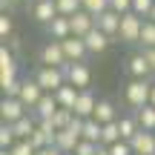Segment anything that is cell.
I'll return each instance as SVG.
<instances>
[{
	"mask_svg": "<svg viewBox=\"0 0 155 155\" xmlns=\"http://www.w3.org/2000/svg\"><path fill=\"white\" fill-rule=\"evenodd\" d=\"M92 118H95V121H101V124L118 121V109H115V104H112L109 98H101L98 106H95V112H92Z\"/></svg>",
	"mask_w": 155,
	"mask_h": 155,
	"instance_id": "19",
	"label": "cell"
},
{
	"mask_svg": "<svg viewBox=\"0 0 155 155\" xmlns=\"http://www.w3.org/2000/svg\"><path fill=\"white\" fill-rule=\"evenodd\" d=\"M141 52L147 55V61H150V66H152V72H155V46H152V49H141Z\"/></svg>",
	"mask_w": 155,
	"mask_h": 155,
	"instance_id": "38",
	"label": "cell"
},
{
	"mask_svg": "<svg viewBox=\"0 0 155 155\" xmlns=\"http://www.w3.org/2000/svg\"><path fill=\"white\" fill-rule=\"evenodd\" d=\"M17 81V61H15V49L9 46H0V86H12Z\"/></svg>",
	"mask_w": 155,
	"mask_h": 155,
	"instance_id": "4",
	"label": "cell"
},
{
	"mask_svg": "<svg viewBox=\"0 0 155 155\" xmlns=\"http://www.w3.org/2000/svg\"><path fill=\"white\" fill-rule=\"evenodd\" d=\"M83 9H86L89 15H95V17H98L101 12H106V9H109V0H83Z\"/></svg>",
	"mask_w": 155,
	"mask_h": 155,
	"instance_id": "32",
	"label": "cell"
},
{
	"mask_svg": "<svg viewBox=\"0 0 155 155\" xmlns=\"http://www.w3.org/2000/svg\"><path fill=\"white\" fill-rule=\"evenodd\" d=\"M12 155H38V150H35V144L29 138H20L15 147H12Z\"/></svg>",
	"mask_w": 155,
	"mask_h": 155,
	"instance_id": "31",
	"label": "cell"
},
{
	"mask_svg": "<svg viewBox=\"0 0 155 155\" xmlns=\"http://www.w3.org/2000/svg\"><path fill=\"white\" fill-rule=\"evenodd\" d=\"M40 63H43V66H63V69L69 66L61 40H49V43H43V49H40Z\"/></svg>",
	"mask_w": 155,
	"mask_h": 155,
	"instance_id": "5",
	"label": "cell"
},
{
	"mask_svg": "<svg viewBox=\"0 0 155 155\" xmlns=\"http://www.w3.org/2000/svg\"><path fill=\"white\" fill-rule=\"evenodd\" d=\"M78 95H81V89H78V86H72V83H63V86L55 92V98H58V104H61L63 109H75Z\"/></svg>",
	"mask_w": 155,
	"mask_h": 155,
	"instance_id": "21",
	"label": "cell"
},
{
	"mask_svg": "<svg viewBox=\"0 0 155 155\" xmlns=\"http://www.w3.org/2000/svg\"><path fill=\"white\" fill-rule=\"evenodd\" d=\"M66 83H72V86H78V89H89L92 72H89L86 61H83V63H69V66H66Z\"/></svg>",
	"mask_w": 155,
	"mask_h": 155,
	"instance_id": "8",
	"label": "cell"
},
{
	"mask_svg": "<svg viewBox=\"0 0 155 155\" xmlns=\"http://www.w3.org/2000/svg\"><path fill=\"white\" fill-rule=\"evenodd\" d=\"M17 3H20V0H0V9H3V12H12Z\"/></svg>",
	"mask_w": 155,
	"mask_h": 155,
	"instance_id": "39",
	"label": "cell"
},
{
	"mask_svg": "<svg viewBox=\"0 0 155 155\" xmlns=\"http://www.w3.org/2000/svg\"><path fill=\"white\" fill-rule=\"evenodd\" d=\"M69 23H72V35H78V38H86V35L98 26V23H95V15H89L86 9L75 12V15L69 17Z\"/></svg>",
	"mask_w": 155,
	"mask_h": 155,
	"instance_id": "11",
	"label": "cell"
},
{
	"mask_svg": "<svg viewBox=\"0 0 155 155\" xmlns=\"http://www.w3.org/2000/svg\"><path fill=\"white\" fill-rule=\"evenodd\" d=\"M0 155H12V150H0Z\"/></svg>",
	"mask_w": 155,
	"mask_h": 155,
	"instance_id": "43",
	"label": "cell"
},
{
	"mask_svg": "<svg viewBox=\"0 0 155 155\" xmlns=\"http://www.w3.org/2000/svg\"><path fill=\"white\" fill-rule=\"evenodd\" d=\"M150 20H155V6H152V12H150Z\"/></svg>",
	"mask_w": 155,
	"mask_h": 155,
	"instance_id": "42",
	"label": "cell"
},
{
	"mask_svg": "<svg viewBox=\"0 0 155 155\" xmlns=\"http://www.w3.org/2000/svg\"><path fill=\"white\" fill-rule=\"evenodd\" d=\"M83 40H86V49H89V55H104V52H106V46H109V43H115V40H112L106 32H101L98 26H95V29H92V32H89Z\"/></svg>",
	"mask_w": 155,
	"mask_h": 155,
	"instance_id": "14",
	"label": "cell"
},
{
	"mask_svg": "<svg viewBox=\"0 0 155 155\" xmlns=\"http://www.w3.org/2000/svg\"><path fill=\"white\" fill-rule=\"evenodd\" d=\"M12 35H15V20H12L9 12H3V15H0V38L9 40Z\"/></svg>",
	"mask_w": 155,
	"mask_h": 155,
	"instance_id": "30",
	"label": "cell"
},
{
	"mask_svg": "<svg viewBox=\"0 0 155 155\" xmlns=\"http://www.w3.org/2000/svg\"><path fill=\"white\" fill-rule=\"evenodd\" d=\"M150 95H152V81L150 78H132L127 83V89H124V101L132 106V112L150 104Z\"/></svg>",
	"mask_w": 155,
	"mask_h": 155,
	"instance_id": "1",
	"label": "cell"
},
{
	"mask_svg": "<svg viewBox=\"0 0 155 155\" xmlns=\"http://www.w3.org/2000/svg\"><path fill=\"white\" fill-rule=\"evenodd\" d=\"M109 9H115L118 15H127L132 12V0H109Z\"/></svg>",
	"mask_w": 155,
	"mask_h": 155,
	"instance_id": "36",
	"label": "cell"
},
{
	"mask_svg": "<svg viewBox=\"0 0 155 155\" xmlns=\"http://www.w3.org/2000/svg\"><path fill=\"white\" fill-rule=\"evenodd\" d=\"M95 23H98V29H101V32H106L112 40H118V32H121V15H118L115 9L101 12V15L95 17Z\"/></svg>",
	"mask_w": 155,
	"mask_h": 155,
	"instance_id": "9",
	"label": "cell"
},
{
	"mask_svg": "<svg viewBox=\"0 0 155 155\" xmlns=\"http://www.w3.org/2000/svg\"><path fill=\"white\" fill-rule=\"evenodd\" d=\"M150 104L155 106V83H152V95H150Z\"/></svg>",
	"mask_w": 155,
	"mask_h": 155,
	"instance_id": "41",
	"label": "cell"
},
{
	"mask_svg": "<svg viewBox=\"0 0 155 155\" xmlns=\"http://www.w3.org/2000/svg\"><path fill=\"white\" fill-rule=\"evenodd\" d=\"M58 15H61V12H58V3H55V0H38V3H32V17L40 23V26L52 23Z\"/></svg>",
	"mask_w": 155,
	"mask_h": 155,
	"instance_id": "10",
	"label": "cell"
},
{
	"mask_svg": "<svg viewBox=\"0 0 155 155\" xmlns=\"http://www.w3.org/2000/svg\"><path fill=\"white\" fill-rule=\"evenodd\" d=\"M98 101H101V98H95L92 89H81V95H78L72 112H75L78 118H92V112H95V106H98Z\"/></svg>",
	"mask_w": 155,
	"mask_h": 155,
	"instance_id": "13",
	"label": "cell"
},
{
	"mask_svg": "<svg viewBox=\"0 0 155 155\" xmlns=\"http://www.w3.org/2000/svg\"><path fill=\"white\" fill-rule=\"evenodd\" d=\"M69 155H75V152H69Z\"/></svg>",
	"mask_w": 155,
	"mask_h": 155,
	"instance_id": "45",
	"label": "cell"
},
{
	"mask_svg": "<svg viewBox=\"0 0 155 155\" xmlns=\"http://www.w3.org/2000/svg\"><path fill=\"white\" fill-rule=\"evenodd\" d=\"M109 152H112V155H135L132 144H129L127 138H121V141H118V144H112V147H109Z\"/></svg>",
	"mask_w": 155,
	"mask_h": 155,
	"instance_id": "35",
	"label": "cell"
},
{
	"mask_svg": "<svg viewBox=\"0 0 155 155\" xmlns=\"http://www.w3.org/2000/svg\"><path fill=\"white\" fill-rule=\"evenodd\" d=\"M61 43H63V52H66V61H69V63H83V61L89 58L86 40L78 38V35H69V38H63Z\"/></svg>",
	"mask_w": 155,
	"mask_h": 155,
	"instance_id": "7",
	"label": "cell"
},
{
	"mask_svg": "<svg viewBox=\"0 0 155 155\" xmlns=\"http://www.w3.org/2000/svg\"><path fill=\"white\" fill-rule=\"evenodd\" d=\"M26 112H32V109H29L20 98H9V95H3V101H0V118H3V124L20 121Z\"/></svg>",
	"mask_w": 155,
	"mask_h": 155,
	"instance_id": "6",
	"label": "cell"
},
{
	"mask_svg": "<svg viewBox=\"0 0 155 155\" xmlns=\"http://www.w3.org/2000/svg\"><path fill=\"white\" fill-rule=\"evenodd\" d=\"M15 144H17L15 127H12V124H3V127H0V150H12Z\"/></svg>",
	"mask_w": 155,
	"mask_h": 155,
	"instance_id": "27",
	"label": "cell"
},
{
	"mask_svg": "<svg viewBox=\"0 0 155 155\" xmlns=\"http://www.w3.org/2000/svg\"><path fill=\"white\" fill-rule=\"evenodd\" d=\"M83 138L101 144V138H104V124L95 121V118H83Z\"/></svg>",
	"mask_w": 155,
	"mask_h": 155,
	"instance_id": "22",
	"label": "cell"
},
{
	"mask_svg": "<svg viewBox=\"0 0 155 155\" xmlns=\"http://www.w3.org/2000/svg\"><path fill=\"white\" fill-rule=\"evenodd\" d=\"M61 109V104H58V98H55V92H43V98L38 101V106H35V118H52L55 112Z\"/></svg>",
	"mask_w": 155,
	"mask_h": 155,
	"instance_id": "18",
	"label": "cell"
},
{
	"mask_svg": "<svg viewBox=\"0 0 155 155\" xmlns=\"http://www.w3.org/2000/svg\"><path fill=\"white\" fill-rule=\"evenodd\" d=\"M38 155H66V152H61L58 147H43V150H38Z\"/></svg>",
	"mask_w": 155,
	"mask_h": 155,
	"instance_id": "37",
	"label": "cell"
},
{
	"mask_svg": "<svg viewBox=\"0 0 155 155\" xmlns=\"http://www.w3.org/2000/svg\"><path fill=\"white\" fill-rule=\"evenodd\" d=\"M127 75H129V78H150V75H155L144 52L129 55V61H127Z\"/></svg>",
	"mask_w": 155,
	"mask_h": 155,
	"instance_id": "12",
	"label": "cell"
},
{
	"mask_svg": "<svg viewBox=\"0 0 155 155\" xmlns=\"http://www.w3.org/2000/svg\"><path fill=\"white\" fill-rule=\"evenodd\" d=\"M35 81L43 86V92H58L66 83V69L63 66H43L40 63V69L35 72Z\"/></svg>",
	"mask_w": 155,
	"mask_h": 155,
	"instance_id": "2",
	"label": "cell"
},
{
	"mask_svg": "<svg viewBox=\"0 0 155 155\" xmlns=\"http://www.w3.org/2000/svg\"><path fill=\"white\" fill-rule=\"evenodd\" d=\"M72 121H75V112H72V109H63V106L55 112V115H52V124H55L58 129H66Z\"/></svg>",
	"mask_w": 155,
	"mask_h": 155,
	"instance_id": "28",
	"label": "cell"
},
{
	"mask_svg": "<svg viewBox=\"0 0 155 155\" xmlns=\"http://www.w3.org/2000/svg\"><path fill=\"white\" fill-rule=\"evenodd\" d=\"M152 6H155V0H132V12L141 15V17H150Z\"/></svg>",
	"mask_w": 155,
	"mask_h": 155,
	"instance_id": "34",
	"label": "cell"
},
{
	"mask_svg": "<svg viewBox=\"0 0 155 155\" xmlns=\"http://www.w3.org/2000/svg\"><path fill=\"white\" fill-rule=\"evenodd\" d=\"M144 20H147V17L135 15V12L121 15V32H118V40H121V43H138V40H141V29H144Z\"/></svg>",
	"mask_w": 155,
	"mask_h": 155,
	"instance_id": "3",
	"label": "cell"
},
{
	"mask_svg": "<svg viewBox=\"0 0 155 155\" xmlns=\"http://www.w3.org/2000/svg\"><path fill=\"white\" fill-rule=\"evenodd\" d=\"M118 124H121V135H124V138H127V141H132L135 138V132H138V118H135V112H132V115H121V118H118Z\"/></svg>",
	"mask_w": 155,
	"mask_h": 155,
	"instance_id": "25",
	"label": "cell"
},
{
	"mask_svg": "<svg viewBox=\"0 0 155 155\" xmlns=\"http://www.w3.org/2000/svg\"><path fill=\"white\" fill-rule=\"evenodd\" d=\"M138 46H141V49H152V46H155V20H150V17L144 20V29H141Z\"/></svg>",
	"mask_w": 155,
	"mask_h": 155,
	"instance_id": "26",
	"label": "cell"
},
{
	"mask_svg": "<svg viewBox=\"0 0 155 155\" xmlns=\"http://www.w3.org/2000/svg\"><path fill=\"white\" fill-rule=\"evenodd\" d=\"M55 3H58V12L66 15V17H72L75 12L83 9V0H55Z\"/></svg>",
	"mask_w": 155,
	"mask_h": 155,
	"instance_id": "29",
	"label": "cell"
},
{
	"mask_svg": "<svg viewBox=\"0 0 155 155\" xmlns=\"http://www.w3.org/2000/svg\"><path fill=\"white\" fill-rule=\"evenodd\" d=\"M43 98V86H40L35 78H29V81H23V86H20V101L29 106V109H35L38 106V101Z\"/></svg>",
	"mask_w": 155,
	"mask_h": 155,
	"instance_id": "16",
	"label": "cell"
},
{
	"mask_svg": "<svg viewBox=\"0 0 155 155\" xmlns=\"http://www.w3.org/2000/svg\"><path fill=\"white\" fill-rule=\"evenodd\" d=\"M98 147H101V144H95V141H86V138H81V144L75 147V155H98Z\"/></svg>",
	"mask_w": 155,
	"mask_h": 155,
	"instance_id": "33",
	"label": "cell"
},
{
	"mask_svg": "<svg viewBox=\"0 0 155 155\" xmlns=\"http://www.w3.org/2000/svg\"><path fill=\"white\" fill-rule=\"evenodd\" d=\"M46 35H49L52 40H63V38H69L72 35V23H69V17L66 15H58L52 23H46Z\"/></svg>",
	"mask_w": 155,
	"mask_h": 155,
	"instance_id": "17",
	"label": "cell"
},
{
	"mask_svg": "<svg viewBox=\"0 0 155 155\" xmlns=\"http://www.w3.org/2000/svg\"><path fill=\"white\" fill-rule=\"evenodd\" d=\"M12 127H15L17 141H20V138H32V132L38 129V118H35V112H26V115H23L20 121H15Z\"/></svg>",
	"mask_w": 155,
	"mask_h": 155,
	"instance_id": "20",
	"label": "cell"
},
{
	"mask_svg": "<svg viewBox=\"0 0 155 155\" xmlns=\"http://www.w3.org/2000/svg\"><path fill=\"white\" fill-rule=\"evenodd\" d=\"M129 144H132L135 155H155V132H150V129H138Z\"/></svg>",
	"mask_w": 155,
	"mask_h": 155,
	"instance_id": "15",
	"label": "cell"
},
{
	"mask_svg": "<svg viewBox=\"0 0 155 155\" xmlns=\"http://www.w3.org/2000/svg\"><path fill=\"white\" fill-rule=\"evenodd\" d=\"M32 3H38V0H32Z\"/></svg>",
	"mask_w": 155,
	"mask_h": 155,
	"instance_id": "44",
	"label": "cell"
},
{
	"mask_svg": "<svg viewBox=\"0 0 155 155\" xmlns=\"http://www.w3.org/2000/svg\"><path fill=\"white\" fill-rule=\"evenodd\" d=\"M135 118H138V127L141 129H150V132H155V106L147 104L141 106V109H135Z\"/></svg>",
	"mask_w": 155,
	"mask_h": 155,
	"instance_id": "23",
	"label": "cell"
},
{
	"mask_svg": "<svg viewBox=\"0 0 155 155\" xmlns=\"http://www.w3.org/2000/svg\"><path fill=\"white\" fill-rule=\"evenodd\" d=\"M98 155H112V152H109V147H104V144H101V147H98Z\"/></svg>",
	"mask_w": 155,
	"mask_h": 155,
	"instance_id": "40",
	"label": "cell"
},
{
	"mask_svg": "<svg viewBox=\"0 0 155 155\" xmlns=\"http://www.w3.org/2000/svg\"><path fill=\"white\" fill-rule=\"evenodd\" d=\"M124 135H121V124L118 121H109V124H104V138H101V144L104 147H112V144H118Z\"/></svg>",
	"mask_w": 155,
	"mask_h": 155,
	"instance_id": "24",
	"label": "cell"
}]
</instances>
